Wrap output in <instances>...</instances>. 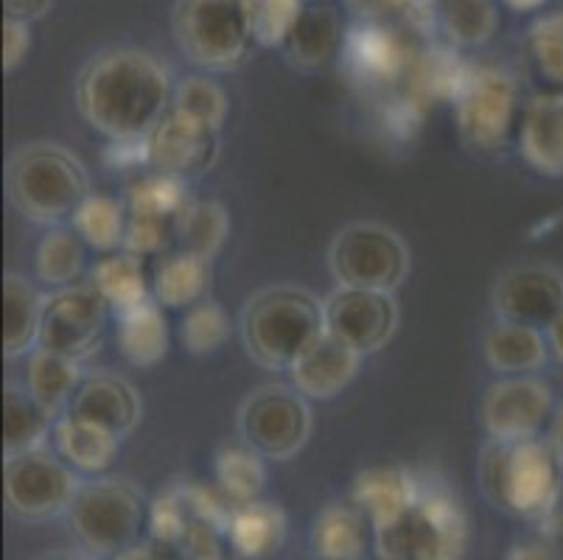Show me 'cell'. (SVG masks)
<instances>
[{
	"mask_svg": "<svg viewBox=\"0 0 563 560\" xmlns=\"http://www.w3.org/2000/svg\"><path fill=\"white\" fill-rule=\"evenodd\" d=\"M211 560H224V558H211Z\"/></svg>",
	"mask_w": 563,
	"mask_h": 560,
	"instance_id": "obj_56",
	"label": "cell"
},
{
	"mask_svg": "<svg viewBox=\"0 0 563 560\" xmlns=\"http://www.w3.org/2000/svg\"><path fill=\"white\" fill-rule=\"evenodd\" d=\"M342 20L334 7L325 3H311L300 14L298 25L291 29L289 40L284 43L280 54L295 70L314 74V70L329 68L336 56H342V43H345Z\"/></svg>",
	"mask_w": 563,
	"mask_h": 560,
	"instance_id": "obj_23",
	"label": "cell"
},
{
	"mask_svg": "<svg viewBox=\"0 0 563 560\" xmlns=\"http://www.w3.org/2000/svg\"><path fill=\"white\" fill-rule=\"evenodd\" d=\"M213 476L217 487L224 493L230 505H247V502L261 499L266 485V465L264 457L247 443H228L217 451L213 460Z\"/></svg>",
	"mask_w": 563,
	"mask_h": 560,
	"instance_id": "obj_37",
	"label": "cell"
},
{
	"mask_svg": "<svg viewBox=\"0 0 563 560\" xmlns=\"http://www.w3.org/2000/svg\"><path fill=\"white\" fill-rule=\"evenodd\" d=\"M311 400L291 384H261L244 395L235 413L239 440L275 462L300 454L311 438Z\"/></svg>",
	"mask_w": 563,
	"mask_h": 560,
	"instance_id": "obj_10",
	"label": "cell"
},
{
	"mask_svg": "<svg viewBox=\"0 0 563 560\" xmlns=\"http://www.w3.org/2000/svg\"><path fill=\"white\" fill-rule=\"evenodd\" d=\"M54 7V0H3L7 18L23 20V23H34V20L45 18Z\"/></svg>",
	"mask_w": 563,
	"mask_h": 560,
	"instance_id": "obj_49",
	"label": "cell"
},
{
	"mask_svg": "<svg viewBox=\"0 0 563 560\" xmlns=\"http://www.w3.org/2000/svg\"><path fill=\"white\" fill-rule=\"evenodd\" d=\"M242 12L253 43L280 51L306 12V0H242Z\"/></svg>",
	"mask_w": 563,
	"mask_h": 560,
	"instance_id": "obj_41",
	"label": "cell"
},
{
	"mask_svg": "<svg viewBox=\"0 0 563 560\" xmlns=\"http://www.w3.org/2000/svg\"><path fill=\"white\" fill-rule=\"evenodd\" d=\"M191 513H188L186 502L177 493V487H166L163 493H157L150 505V518H146V532L155 541L166 543V547L177 549L180 547L183 536L191 527Z\"/></svg>",
	"mask_w": 563,
	"mask_h": 560,
	"instance_id": "obj_43",
	"label": "cell"
},
{
	"mask_svg": "<svg viewBox=\"0 0 563 560\" xmlns=\"http://www.w3.org/2000/svg\"><path fill=\"white\" fill-rule=\"evenodd\" d=\"M230 333H233V326H230L228 311L213 297H205L197 306L186 308V317L180 322V342L194 356L217 353L228 342Z\"/></svg>",
	"mask_w": 563,
	"mask_h": 560,
	"instance_id": "obj_42",
	"label": "cell"
},
{
	"mask_svg": "<svg viewBox=\"0 0 563 560\" xmlns=\"http://www.w3.org/2000/svg\"><path fill=\"white\" fill-rule=\"evenodd\" d=\"M110 315L112 311L104 297L87 281L65 286V289H51L45 295L37 348L85 362L101 348Z\"/></svg>",
	"mask_w": 563,
	"mask_h": 560,
	"instance_id": "obj_13",
	"label": "cell"
},
{
	"mask_svg": "<svg viewBox=\"0 0 563 560\" xmlns=\"http://www.w3.org/2000/svg\"><path fill=\"white\" fill-rule=\"evenodd\" d=\"M421 31L409 23H356L345 31L342 65L353 81L376 90L393 92L407 81L415 59L427 48Z\"/></svg>",
	"mask_w": 563,
	"mask_h": 560,
	"instance_id": "obj_12",
	"label": "cell"
},
{
	"mask_svg": "<svg viewBox=\"0 0 563 560\" xmlns=\"http://www.w3.org/2000/svg\"><path fill=\"white\" fill-rule=\"evenodd\" d=\"M362 367V356L322 331L291 364L289 384L309 400H331L351 387Z\"/></svg>",
	"mask_w": 563,
	"mask_h": 560,
	"instance_id": "obj_21",
	"label": "cell"
},
{
	"mask_svg": "<svg viewBox=\"0 0 563 560\" xmlns=\"http://www.w3.org/2000/svg\"><path fill=\"white\" fill-rule=\"evenodd\" d=\"M483 356L496 376H536L550 362L552 351L539 328L494 317L483 333Z\"/></svg>",
	"mask_w": 563,
	"mask_h": 560,
	"instance_id": "obj_22",
	"label": "cell"
},
{
	"mask_svg": "<svg viewBox=\"0 0 563 560\" xmlns=\"http://www.w3.org/2000/svg\"><path fill=\"white\" fill-rule=\"evenodd\" d=\"M32 43V23L14 18L3 20V70L7 74H14L29 59Z\"/></svg>",
	"mask_w": 563,
	"mask_h": 560,
	"instance_id": "obj_45",
	"label": "cell"
},
{
	"mask_svg": "<svg viewBox=\"0 0 563 560\" xmlns=\"http://www.w3.org/2000/svg\"><path fill=\"white\" fill-rule=\"evenodd\" d=\"M306 3H309V0H306Z\"/></svg>",
	"mask_w": 563,
	"mask_h": 560,
	"instance_id": "obj_57",
	"label": "cell"
},
{
	"mask_svg": "<svg viewBox=\"0 0 563 560\" xmlns=\"http://www.w3.org/2000/svg\"><path fill=\"white\" fill-rule=\"evenodd\" d=\"M85 370L76 359L63 356V353L34 348L29 353V370H25V389L32 393L40 407L48 409L54 418L70 409L76 389L85 382Z\"/></svg>",
	"mask_w": 563,
	"mask_h": 560,
	"instance_id": "obj_31",
	"label": "cell"
},
{
	"mask_svg": "<svg viewBox=\"0 0 563 560\" xmlns=\"http://www.w3.org/2000/svg\"><path fill=\"white\" fill-rule=\"evenodd\" d=\"M468 541V513L457 496L446 487L423 485L404 521L373 532V552L378 560H463Z\"/></svg>",
	"mask_w": 563,
	"mask_h": 560,
	"instance_id": "obj_6",
	"label": "cell"
},
{
	"mask_svg": "<svg viewBox=\"0 0 563 560\" xmlns=\"http://www.w3.org/2000/svg\"><path fill=\"white\" fill-rule=\"evenodd\" d=\"M289 532V518L278 502L255 499L235 505L228 521V543L239 558L266 560L280 552Z\"/></svg>",
	"mask_w": 563,
	"mask_h": 560,
	"instance_id": "obj_27",
	"label": "cell"
},
{
	"mask_svg": "<svg viewBox=\"0 0 563 560\" xmlns=\"http://www.w3.org/2000/svg\"><path fill=\"white\" fill-rule=\"evenodd\" d=\"M516 146L536 174L563 177V90H539L525 101Z\"/></svg>",
	"mask_w": 563,
	"mask_h": 560,
	"instance_id": "obj_19",
	"label": "cell"
},
{
	"mask_svg": "<svg viewBox=\"0 0 563 560\" xmlns=\"http://www.w3.org/2000/svg\"><path fill=\"white\" fill-rule=\"evenodd\" d=\"M477 480L485 499L514 518L547 521L563 499V469L544 438L488 440Z\"/></svg>",
	"mask_w": 563,
	"mask_h": 560,
	"instance_id": "obj_2",
	"label": "cell"
},
{
	"mask_svg": "<svg viewBox=\"0 0 563 560\" xmlns=\"http://www.w3.org/2000/svg\"><path fill=\"white\" fill-rule=\"evenodd\" d=\"M322 331V297L300 284L264 286L247 297L239 315L244 353L273 373H286Z\"/></svg>",
	"mask_w": 563,
	"mask_h": 560,
	"instance_id": "obj_4",
	"label": "cell"
},
{
	"mask_svg": "<svg viewBox=\"0 0 563 560\" xmlns=\"http://www.w3.org/2000/svg\"><path fill=\"white\" fill-rule=\"evenodd\" d=\"M87 250L79 233L70 224L48 228L40 239L37 253H34V272L37 281L48 289H65V286L81 284V275L90 272L87 266Z\"/></svg>",
	"mask_w": 563,
	"mask_h": 560,
	"instance_id": "obj_33",
	"label": "cell"
},
{
	"mask_svg": "<svg viewBox=\"0 0 563 560\" xmlns=\"http://www.w3.org/2000/svg\"><path fill=\"white\" fill-rule=\"evenodd\" d=\"M418 3V9H429V12H434V7H438L440 0H415Z\"/></svg>",
	"mask_w": 563,
	"mask_h": 560,
	"instance_id": "obj_54",
	"label": "cell"
},
{
	"mask_svg": "<svg viewBox=\"0 0 563 560\" xmlns=\"http://www.w3.org/2000/svg\"><path fill=\"white\" fill-rule=\"evenodd\" d=\"M547 342H550V351L552 356L558 359V362L563 364V315L558 317L555 322H552L550 328H547Z\"/></svg>",
	"mask_w": 563,
	"mask_h": 560,
	"instance_id": "obj_51",
	"label": "cell"
},
{
	"mask_svg": "<svg viewBox=\"0 0 563 560\" xmlns=\"http://www.w3.org/2000/svg\"><path fill=\"white\" fill-rule=\"evenodd\" d=\"M434 23L452 48H483L499 29V9L494 0H440Z\"/></svg>",
	"mask_w": 563,
	"mask_h": 560,
	"instance_id": "obj_34",
	"label": "cell"
},
{
	"mask_svg": "<svg viewBox=\"0 0 563 560\" xmlns=\"http://www.w3.org/2000/svg\"><path fill=\"white\" fill-rule=\"evenodd\" d=\"M172 70L150 51L110 45L85 62L74 101L90 130L107 141H137L172 110Z\"/></svg>",
	"mask_w": 563,
	"mask_h": 560,
	"instance_id": "obj_1",
	"label": "cell"
},
{
	"mask_svg": "<svg viewBox=\"0 0 563 560\" xmlns=\"http://www.w3.org/2000/svg\"><path fill=\"white\" fill-rule=\"evenodd\" d=\"M87 284L104 297L112 317L152 297V272L146 259L130 250L101 255L87 272Z\"/></svg>",
	"mask_w": 563,
	"mask_h": 560,
	"instance_id": "obj_29",
	"label": "cell"
},
{
	"mask_svg": "<svg viewBox=\"0 0 563 560\" xmlns=\"http://www.w3.org/2000/svg\"><path fill=\"white\" fill-rule=\"evenodd\" d=\"M90 174L68 146L32 141L14 149L7 161V197L23 219L40 228L70 224L90 197Z\"/></svg>",
	"mask_w": 563,
	"mask_h": 560,
	"instance_id": "obj_3",
	"label": "cell"
},
{
	"mask_svg": "<svg viewBox=\"0 0 563 560\" xmlns=\"http://www.w3.org/2000/svg\"><path fill=\"white\" fill-rule=\"evenodd\" d=\"M188 185L191 183H186V179L168 177V174L161 172L146 174V177L135 179L124 191L126 213L137 216V219H155V222L177 228L180 216L194 202Z\"/></svg>",
	"mask_w": 563,
	"mask_h": 560,
	"instance_id": "obj_35",
	"label": "cell"
},
{
	"mask_svg": "<svg viewBox=\"0 0 563 560\" xmlns=\"http://www.w3.org/2000/svg\"><path fill=\"white\" fill-rule=\"evenodd\" d=\"M110 560H183V558L177 554V549L166 547V543L155 541V538H141V541H135L132 547L112 554Z\"/></svg>",
	"mask_w": 563,
	"mask_h": 560,
	"instance_id": "obj_48",
	"label": "cell"
},
{
	"mask_svg": "<svg viewBox=\"0 0 563 560\" xmlns=\"http://www.w3.org/2000/svg\"><path fill=\"white\" fill-rule=\"evenodd\" d=\"M505 560H563V552L555 538L544 532V536H530L516 541Z\"/></svg>",
	"mask_w": 563,
	"mask_h": 560,
	"instance_id": "obj_47",
	"label": "cell"
},
{
	"mask_svg": "<svg viewBox=\"0 0 563 560\" xmlns=\"http://www.w3.org/2000/svg\"><path fill=\"white\" fill-rule=\"evenodd\" d=\"M56 418L18 384L3 389V460L43 449L54 435Z\"/></svg>",
	"mask_w": 563,
	"mask_h": 560,
	"instance_id": "obj_32",
	"label": "cell"
},
{
	"mask_svg": "<svg viewBox=\"0 0 563 560\" xmlns=\"http://www.w3.org/2000/svg\"><path fill=\"white\" fill-rule=\"evenodd\" d=\"M345 7L362 23H407L415 12H429L415 0H345Z\"/></svg>",
	"mask_w": 563,
	"mask_h": 560,
	"instance_id": "obj_44",
	"label": "cell"
},
{
	"mask_svg": "<svg viewBox=\"0 0 563 560\" xmlns=\"http://www.w3.org/2000/svg\"><path fill=\"white\" fill-rule=\"evenodd\" d=\"M561 524H563V518H561ZM550 536L555 538V543H558V547H561V543H563V532H550Z\"/></svg>",
	"mask_w": 563,
	"mask_h": 560,
	"instance_id": "obj_55",
	"label": "cell"
},
{
	"mask_svg": "<svg viewBox=\"0 0 563 560\" xmlns=\"http://www.w3.org/2000/svg\"><path fill=\"white\" fill-rule=\"evenodd\" d=\"M146 149H150L152 172L186 179V183H194L211 172L222 152L217 130L177 110H168L157 121L155 130L146 135Z\"/></svg>",
	"mask_w": 563,
	"mask_h": 560,
	"instance_id": "obj_17",
	"label": "cell"
},
{
	"mask_svg": "<svg viewBox=\"0 0 563 560\" xmlns=\"http://www.w3.org/2000/svg\"><path fill=\"white\" fill-rule=\"evenodd\" d=\"M505 7L514 9V12H536L547 3V0H501Z\"/></svg>",
	"mask_w": 563,
	"mask_h": 560,
	"instance_id": "obj_53",
	"label": "cell"
},
{
	"mask_svg": "<svg viewBox=\"0 0 563 560\" xmlns=\"http://www.w3.org/2000/svg\"><path fill=\"white\" fill-rule=\"evenodd\" d=\"M65 518L76 547L104 560L141 541L150 505L130 476L99 474L81 480Z\"/></svg>",
	"mask_w": 563,
	"mask_h": 560,
	"instance_id": "obj_5",
	"label": "cell"
},
{
	"mask_svg": "<svg viewBox=\"0 0 563 560\" xmlns=\"http://www.w3.org/2000/svg\"><path fill=\"white\" fill-rule=\"evenodd\" d=\"M68 413L124 440L141 426L143 398L130 378L96 370V373H87L81 387L76 389Z\"/></svg>",
	"mask_w": 563,
	"mask_h": 560,
	"instance_id": "obj_18",
	"label": "cell"
},
{
	"mask_svg": "<svg viewBox=\"0 0 563 560\" xmlns=\"http://www.w3.org/2000/svg\"><path fill=\"white\" fill-rule=\"evenodd\" d=\"M555 395L544 378L499 376L485 387L479 400V424L488 440L544 438L555 413Z\"/></svg>",
	"mask_w": 563,
	"mask_h": 560,
	"instance_id": "obj_15",
	"label": "cell"
},
{
	"mask_svg": "<svg viewBox=\"0 0 563 560\" xmlns=\"http://www.w3.org/2000/svg\"><path fill=\"white\" fill-rule=\"evenodd\" d=\"M152 272V297L163 308H191L211 297L213 266L211 259L191 253V250H166L157 255Z\"/></svg>",
	"mask_w": 563,
	"mask_h": 560,
	"instance_id": "obj_25",
	"label": "cell"
},
{
	"mask_svg": "<svg viewBox=\"0 0 563 560\" xmlns=\"http://www.w3.org/2000/svg\"><path fill=\"white\" fill-rule=\"evenodd\" d=\"M452 105L460 141L479 154H494L519 130L525 101L510 70L496 65H471L468 79Z\"/></svg>",
	"mask_w": 563,
	"mask_h": 560,
	"instance_id": "obj_9",
	"label": "cell"
},
{
	"mask_svg": "<svg viewBox=\"0 0 563 560\" xmlns=\"http://www.w3.org/2000/svg\"><path fill=\"white\" fill-rule=\"evenodd\" d=\"M230 210L217 199H194L186 213L177 222V244L183 250L202 255V259H217L222 246L230 239Z\"/></svg>",
	"mask_w": 563,
	"mask_h": 560,
	"instance_id": "obj_38",
	"label": "cell"
},
{
	"mask_svg": "<svg viewBox=\"0 0 563 560\" xmlns=\"http://www.w3.org/2000/svg\"><path fill=\"white\" fill-rule=\"evenodd\" d=\"M421 493L423 485L418 476L404 465H373L353 476L351 502L365 513L373 532H378L404 521Z\"/></svg>",
	"mask_w": 563,
	"mask_h": 560,
	"instance_id": "obj_20",
	"label": "cell"
},
{
	"mask_svg": "<svg viewBox=\"0 0 563 560\" xmlns=\"http://www.w3.org/2000/svg\"><path fill=\"white\" fill-rule=\"evenodd\" d=\"M45 295L29 277L9 272L3 277V353L7 359L29 356L40 345Z\"/></svg>",
	"mask_w": 563,
	"mask_h": 560,
	"instance_id": "obj_30",
	"label": "cell"
},
{
	"mask_svg": "<svg viewBox=\"0 0 563 560\" xmlns=\"http://www.w3.org/2000/svg\"><path fill=\"white\" fill-rule=\"evenodd\" d=\"M322 320L325 333L365 359L390 345L401 326V308L390 292L336 286L322 297Z\"/></svg>",
	"mask_w": 563,
	"mask_h": 560,
	"instance_id": "obj_14",
	"label": "cell"
},
{
	"mask_svg": "<svg viewBox=\"0 0 563 560\" xmlns=\"http://www.w3.org/2000/svg\"><path fill=\"white\" fill-rule=\"evenodd\" d=\"M544 440H547V446L552 449V454L558 457V462H561V469H563V400L555 407V413H552L550 426H547V431H544Z\"/></svg>",
	"mask_w": 563,
	"mask_h": 560,
	"instance_id": "obj_50",
	"label": "cell"
},
{
	"mask_svg": "<svg viewBox=\"0 0 563 560\" xmlns=\"http://www.w3.org/2000/svg\"><path fill=\"white\" fill-rule=\"evenodd\" d=\"M172 110L222 132L224 121H228L230 101L228 92L217 79H211L208 74H191L174 85Z\"/></svg>",
	"mask_w": 563,
	"mask_h": 560,
	"instance_id": "obj_40",
	"label": "cell"
},
{
	"mask_svg": "<svg viewBox=\"0 0 563 560\" xmlns=\"http://www.w3.org/2000/svg\"><path fill=\"white\" fill-rule=\"evenodd\" d=\"M34 560H99V558H93V554H87L85 549L76 547V549H56V552H45Z\"/></svg>",
	"mask_w": 563,
	"mask_h": 560,
	"instance_id": "obj_52",
	"label": "cell"
},
{
	"mask_svg": "<svg viewBox=\"0 0 563 560\" xmlns=\"http://www.w3.org/2000/svg\"><path fill=\"white\" fill-rule=\"evenodd\" d=\"M118 351L132 367H155L168 356L172 331H168L166 308L150 297L115 315Z\"/></svg>",
	"mask_w": 563,
	"mask_h": 560,
	"instance_id": "obj_28",
	"label": "cell"
},
{
	"mask_svg": "<svg viewBox=\"0 0 563 560\" xmlns=\"http://www.w3.org/2000/svg\"><path fill=\"white\" fill-rule=\"evenodd\" d=\"M525 54L544 90H563V9L532 20L525 34Z\"/></svg>",
	"mask_w": 563,
	"mask_h": 560,
	"instance_id": "obj_39",
	"label": "cell"
},
{
	"mask_svg": "<svg viewBox=\"0 0 563 560\" xmlns=\"http://www.w3.org/2000/svg\"><path fill=\"white\" fill-rule=\"evenodd\" d=\"M174 43L202 74H230L250 56L242 0H177L172 9Z\"/></svg>",
	"mask_w": 563,
	"mask_h": 560,
	"instance_id": "obj_7",
	"label": "cell"
},
{
	"mask_svg": "<svg viewBox=\"0 0 563 560\" xmlns=\"http://www.w3.org/2000/svg\"><path fill=\"white\" fill-rule=\"evenodd\" d=\"M121 443L124 440L118 435L70 413L56 418L54 435H51V446L56 454L63 457L70 469L87 476L107 474L121 454Z\"/></svg>",
	"mask_w": 563,
	"mask_h": 560,
	"instance_id": "obj_26",
	"label": "cell"
},
{
	"mask_svg": "<svg viewBox=\"0 0 563 560\" xmlns=\"http://www.w3.org/2000/svg\"><path fill=\"white\" fill-rule=\"evenodd\" d=\"M309 543L317 560H365L373 547V527L351 499L331 502L311 521Z\"/></svg>",
	"mask_w": 563,
	"mask_h": 560,
	"instance_id": "obj_24",
	"label": "cell"
},
{
	"mask_svg": "<svg viewBox=\"0 0 563 560\" xmlns=\"http://www.w3.org/2000/svg\"><path fill=\"white\" fill-rule=\"evenodd\" d=\"M494 317L547 331L563 315V270L541 261L516 264L490 289Z\"/></svg>",
	"mask_w": 563,
	"mask_h": 560,
	"instance_id": "obj_16",
	"label": "cell"
},
{
	"mask_svg": "<svg viewBox=\"0 0 563 560\" xmlns=\"http://www.w3.org/2000/svg\"><path fill=\"white\" fill-rule=\"evenodd\" d=\"M329 272L336 286L396 295L412 272V253L398 230L382 222H351L331 239Z\"/></svg>",
	"mask_w": 563,
	"mask_h": 560,
	"instance_id": "obj_8",
	"label": "cell"
},
{
	"mask_svg": "<svg viewBox=\"0 0 563 560\" xmlns=\"http://www.w3.org/2000/svg\"><path fill=\"white\" fill-rule=\"evenodd\" d=\"M104 161L112 168H150L146 138H137V141H107Z\"/></svg>",
	"mask_w": 563,
	"mask_h": 560,
	"instance_id": "obj_46",
	"label": "cell"
},
{
	"mask_svg": "<svg viewBox=\"0 0 563 560\" xmlns=\"http://www.w3.org/2000/svg\"><path fill=\"white\" fill-rule=\"evenodd\" d=\"M79 485V471L48 446L3 460V502L18 521L40 524L65 516Z\"/></svg>",
	"mask_w": 563,
	"mask_h": 560,
	"instance_id": "obj_11",
	"label": "cell"
},
{
	"mask_svg": "<svg viewBox=\"0 0 563 560\" xmlns=\"http://www.w3.org/2000/svg\"><path fill=\"white\" fill-rule=\"evenodd\" d=\"M126 202L124 197L110 194H90L70 219V228L85 239V244L96 253H115L124 250L126 239Z\"/></svg>",
	"mask_w": 563,
	"mask_h": 560,
	"instance_id": "obj_36",
	"label": "cell"
}]
</instances>
